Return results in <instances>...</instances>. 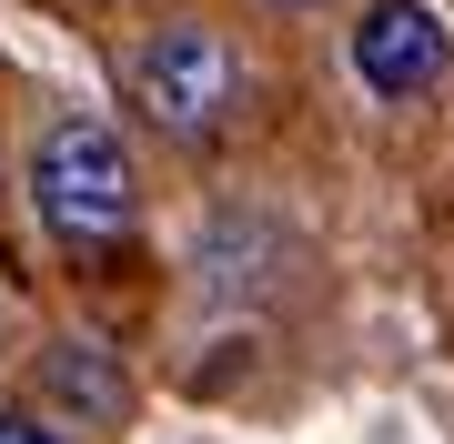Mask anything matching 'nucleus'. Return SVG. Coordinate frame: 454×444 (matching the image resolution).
<instances>
[{
  "mask_svg": "<svg viewBox=\"0 0 454 444\" xmlns=\"http://www.w3.org/2000/svg\"><path fill=\"white\" fill-rule=\"evenodd\" d=\"M31 213L41 232L71 253V263H112L142 222V182H131V152L101 112H51L31 142Z\"/></svg>",
  "mask_w": 454,
  "mask_h": 444,
  "instance_id": "f257e3e1",
  "label": "nucleus"
},
{
  "mask_svg": "<svg viewBox=\"0 0 454 444\" xmlns=\"http://www.w3.org/2000/svg\"><path fill=\"white\" fill-rule=\"evenodd\" d=\"M131 101L162 142H212L232 112H243V61L212 20H162L142 51H131Z\"/></svg>",
  "mask_w": 454,
  "mask_h": 444,
  "instance_id": "f03ea898",
  "label": "nucleus"
},
{
  "mask_svg": "<svg viewBox=\"0 0 454 444\" xmlns=\"http://www.w3.org/2000/svg\"><path fill=\"white\" fill-rule=\"evenodd\" d=\"M444 61H454V41H444V20L424 11V0H373V11L354 20V82H364L373 101L434 91Z\"/></svg>",
  "mask_w": 454,
  "mask_h": 444,
  "instance_id": "7ed1b4c3",
  "label": "nucleus"
},
{
  "mask_svg": "<svg viewBox=\"0 0 454 444\" xmlns=\"http://www.w3.org/2000/svg\"><path fill=\"white\" fill-rule=\"evenodd\" d=\"M41 384L61 404H82L91 425H112V414L131 404V384H121V363H112V344H101V333H61V344L41 354Z\"/></svg>",
  "mask_w": 454,
  "mask_h": 444,
  "instance_id": "20e7f679",
  "label": "nucleus"
},
{
  "mask_svg": "<svg viewBox=\"0 0 454 444\" xmlns=\"http://www.w3.org/2000/svg\"><path fill=\"white\" fill-rule=\"evenodd\" d=\"M0 444H61V434H51L41 414H11V404H0Z\"/></svg>",
  "mask_w": 454,
  "mask_h": 444,
  "instance_id": "39448f33",
  "label": "nucleus"
},
{
  "mask_svg": "<svg viewBox=\"0 0 454 444\" xmlns=\"http://www.w3.org/2000/svg\"><path fill=\"white\" fill-rule=\"evenodd\" d=\"M273 11H313V0H273Z\"/></svg>",
  "mask_w": 454,
  "mask_h": 444,
  "instance_id": "423d86ee",
  "label": "nucleus"
}]
</instances>
